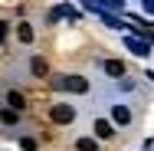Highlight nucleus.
<instances>
[{"instance_id": "nucleus-5", "label": "nucleus", "mask_w": 154, "mask_h": 151, "mask_svg": "<svg viewBox=\"0 0 154 151\" xmlns=\"http://www.w3.org/2000/svg\"><path fill=\"white\" fill-rule=\"evenodd\" d=\"M102 69H105L108 76H115V79H122V76H125V62L122 59H105V62H102Z\"/></svg>"}, {"instance_id": "nucleus-12", "label": "nucleus", "mask_w": 154, "mask_h": 151, "mask_svg": "<svg viewBox=\"0 0 154 151\" xmlns=\"http://www.w3.org/2000/svg\"><path fill=\"white\" fill-rule=\"evenodd\" d=\"M20 148L23 151H36V138H20Z\"/></svg>"}, {"instance_id": "nucleus-11", "label": "nucleus", "mask_w": 154, "mask_h": 151, "mask_svg": "<svg viewBox=\"0 0 154 151\" xmlns=\"http://www.w3.org/2000/svg\"><path fill=\"white\" fill-rule=\"evenodd\" d=\"M75 151H98V141L95 138H79L75 141Z\"/></svg>"}, {"instance_id": "nucleus-14", "label": "nucleus", "mask_w": 154, "mask_h": 151, "mask_svg": "<svg viewBox=\"0 0 154 151\" xmlns=\"http://www.w3.org/2000/svg\"><path fill=\"white\" fill-rule=\"evenodd\" d=\"M141 7H144V13H154V0H144Z\"/></svg>"}, {"instance_id": "nucleus-7", "label": "nucleus", "mask_w": 154, "mask_h": 151, "mask_svg": "<svg viewBox=\"0 0 154 151\" xmlns=\"http://www.w3.org/2000/svg\"><path fill=\"white\" fill-rule=\"evenodd\" d=\"M30 72L36 76V79L49 76V66H46V59H43V56H33V62H30Z\"/></svg>"}, {"instance_id": "nucleus-9", "label": "nucleus", "mask_w": 154, "mask_h": 151, "mask_svg": "<svg viewBox=\"0 0 154 151\" xmlns=\"http://www.w3.org/2000/svg\"><path fill=\"white\" fill-rule=\"evenodd\" d=\"M7 105H10V109H17V112H23V109H26V99H23L17 89H10V92H7Z\"/></svg>"}, {"instance_id": "nucleus-3", "label": "nucleus", "mask_w": 154, "mask_h": 151, "mask_svg": "<svg viewBox=\"0 0 154 151\" xmlns=\"http://www.w3.org/2000/svg\"><path fill=\"white\" fill-rule=\"evenodd\" d=\"M92 131H95V138H102V141H105V138H112V135H115V128H112V121H108V118H95V125H92Z\"/></svg>"}, {"instance_id": "nucleus-10", "label": "nucleus", "mask_w": 154, "mask_h": 151, "mask_svg": "<svg viewBox=\"0 0 154 151\" xmlns=\"http://www.w3.org/2000/svg\"><path fill=\"white\" fill-rule=\"evenodd\" d=\"M0 121H3V125H17V121H20V112H17V109H3V112H0Z\"/></svg>"}, {"instance_id": "nucleus-6", "label": "nucleus", "mask_w": 154, "mask_h": 151, "mask_svg": "<svg viewBox=\"0 0 154 151\" xmlns=\"http://www.w3.org/2000/svg\"><path fill=\"white\" fill-rule=\"evenodd\" d=\"M112 121L128 125V121H131V109H128V105H112Z\"/></svg>"}, {"instance_id": "nucleus-13", "label": "nucleus", "mask_w": 154, "mask_h": 151, "mask_svg": "<svg viewBox=\"0 0 154 151\" xmlns=\"http://www.w3.org/2000/svg\"><path fill=\"white\" fill-rule=\"evenodd\" d=\"M7 33H10V23H0V43L7 39Z\"/></svg>"}, {"instance_id": "nucleus-1", "label": "nucleus", "mask_w": 154, "mask_h": 151, "mask_svg": "<svg viewBox=\"0 0 154 151\" xmlns=\"http://www.w3.org/2000/svg\"><path fill=\"white\" fill-rule=\"evenodd\" d=\"M53 89H66V92H89V79H82V76H56L53 79Z\"/></svg>"}, {"instance_id": "nucleus-2", "label": "nucleus", "mask_w": 154, "mask_h": 151, "mask_svg": "<svg viewBox=\"0 0 154 151\" xmlns=\"http://www.w3.org/2000/svg\"><path fill=\"white\" fill-rule=\"evenodd\" d=\"M49 118L56 121V125H72V121H75V109L66 105V102H59V105L49 109Z\"/></svg>"}, {"instance_id": "nucleus-4", "label": "nucleus", "mask_w": 154, "mask_h": 151, "mask_svg": "<svg viewBox=\"0 0 154 151\" xmlns=\"http://www.w3.org/2000/svg\"><path fill=\"white\" fill-rule=\"evenodd\" d=\"M125 46H128L134 56H148V53H151V43H141V39H134V36H128V39H125Z\"/></svg>"}, {"instance_id": "nucleus-8", "label": "nucleus", "mask_w": 154, "mask_h": 151, "mask_svg": "<svg viewBox=\"0 0 154 151\" xmlns=\"http://www.w3.org/2000/svg\"><path fill=\"white\" fill-rule=\"evenodd\" d=\"M33 36H36V33H33L30 23H17V39H20L23 46H30V43H33Z\"/></svg>"}]
</instances>
